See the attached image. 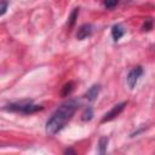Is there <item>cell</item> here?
<instances>
[{
  "mask_svg": "<svg viewBox=\"0 0 155 155\" xmlns=\"http://www.w3.org/2000/svg\"><path fill=\"white\" fill-rule=\"evenodd\" d=\"M78 108H79V102L75 99H69L63 104H61L51 115V117L47 120L45 127L46 133L48 136H54L56 133H58L73 117Z\"/></svg>",
  "mask_w": 155,
  "mask_h": 155,
  "instance_id": "1",
  "label": "cell"
},
{
  "mask_svg": "<svg viewBox=\"0 0 155 155\" xmlns=\"http://www.w3.org/2000/svg\"><path fill=\"white\" fill-rule=\"evenodd\" d=\"M6 110L8 111H16V113H23V114H33L39 110H42V105L34 104L31 101H21L17 103H11L5 107Z\"/></svg>",
  "mask_w": 155,
  "mask_h": 155,
  "instance_id": "2",
  "label": "cell"
},
{
  "mask_svg": "<svg viewBox=\"0 0 155 155\" xmlns=\"http://www.w3.org/2000/svg\"><path fill=\"white\" fill-rule=\"evenodd\" d=\"M126 104H127V102H121V103H117V104H115L108 113H105L104 114V116L102 117V120H101V122L103 124V122H108V121H110V120H113V119H115L117 115H120V113L125 109V107H126Z\"/></svg>",
  "mask_w": 155,
  "mask_h": 155,
  "instance_id": "3",
  "label": "cell"
},
{
  "mask_svg": "<svg viewBox=\"0 0 155 155\" xmlns=\"http://www.w3.org/2000/svg\"><path fill=\"white\" fill-rule=\"evenodd\" d=\"M142 74H143V68L139 67V65L134 67L133 69L130 70V73L127 75V85H128L130 88H134V86L138 82V80L142 76Z\"/></svg>",
  "mask_w": 155,
  "mask_h": 155,
  "instance_id": "4",
  "label": "cell"
},
{
  "mask_svg": "<svg viewBox=\"0 0 155 155\" xmlns=\"http://www.w3.org/2000/svg\"><path fill=\"white\" fill-rule=\"evenodd\" d=\"M92 30H93V27H92L91 24H82V25L78 29L76 39H78V40H84V39H86V38L91 36Z\"/></svg>",
  "mask_w": 155,
  "mask_h": 155,
  "instance_id": "5",
  "label": "cell"
},
{
  "mask_svg": "<svg viewBox=\"0 0 155 155\" xmlns=\"http://www.w3.org/2000/svg\"><path fill=\"white\" fill-rule=\"evenodd\" d=\"M99 91H101V85H98V84L92 85V86L87 90V92L84 94V97H85L86 99H88L90 102H93V101L97 98V96H98Z\"/></svg>",
  "mask_w": 155,
  "mask_h": 155,
  "instance_id": "6",
  "label": "cell"
},
{
  "mask_svg": "<svg viewBox=\"0 0 155 155\" xmlns=\"http://www.w3.org/2000/svg\"><path fill=\"white\" fill-rule=\"evenodd\" d=\"M124 34H125V29L120 24L113 25V28H111V35H113V39L115 41H117L121 36H124Z\"/></svg>",
  "mask_w": 155,
  "mask_h": 155,
  "instance_id": "7",
  "label": "cell"
},
{
  "mask_svg": "<svg viewBox=\"0 0 155 155\" xmlns=\"http://www.w3.org/2000/svg\"><path fill=\"white\" fill-rule=\"evenodd\" d=\"M108 137H101L99 142H98V153L99 154H104L107 151V147H108Z\"/></svg>",
  "mask_w": 155,
  "mask_h": 155,
  "instance_id": "8",
  "label": "cell"
},
{
  "mask_svg": "<svg viewBox=\"0 0 155 155\" xmlns=\"http://www.w3.org/2000/svg\"><path fill=\"white\" fill-rule=\"evenodd\" d=\"M73 88H74V82H71V81H69L68 84H65L63 87H62V91H61V94L62 96H69L70 93H71V91H73Z\"/></svg>",
  "mask_w": 155,
  "mask_h": 155,
  "instance_id": "9",
  "label": "cell"
},
{
  "mask_svg": "<svg viewBox=\"0 0 155 155\" xmlns=\"http://www.w3.org/2000/svg\"><path fill=\"white\" fill-rule=\"evenodd\" d=\"M78 15H79V8H74V10H73V12H71V13H70V16H69V21H68L69 27H73V25H74V23H75L76 18H78Z\"/></svg>",
  "mask_w": 155,
  "mask_h": 155,
  "instance_id": "10",
  "label": "cell"
},
{
  "mask_svg": "<svg viewBox=\"0 0 155 155\" xmlns=\"http://www.w3.org/2000/svg\"><path fill=\"white\" fill-rule=\"evenodd\" d=\"M92 116H93L92 109H91V108H87V109L84 111V114H82V121H90V120L92 119Z\"/></svg>",
  "mask_w": 155,
  "mask_h": 155,
  "instance_id": "11",
  "label": "cell"
},
{
  "mask_svg": "<svg viewBox=\"0 0 155 155\" xmlns=\"http://www.w3.org/2000/svg\"><path fill=\"white\" fill-rule=\"evenodd\" d=\"M117 2H119V0H104V6L107 8H113L117 5Z\"/></svg>",
  "mask_w": 155,
  "mask_h": 155,
  "instance_id": "12",
  "label": "cell"
},
{
  "mask_svg": "<svg viewBox=\"0 0 155 155\" xmlns=\"http://www.w3.org/2000/svg\"><path fill=\"white\" fill-rule=\"evenodd\" d=\"M6 8H7V4H6V2H4V4L0 6V16H1V15H4V13L6 12Z\"/></svg>",
  "mask_w": 155,
  "mask_h": 155,
  "instance_id": "13",
  "label": "cell"
}]
</instances>
